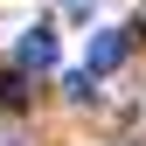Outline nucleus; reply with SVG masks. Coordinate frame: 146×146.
Listing matches in <instances>:
<instances>
[{
	"label": "nucleus",
	"instance_id": "3",
	"mask_svg": "<svg viewBox=\"0 0 146 146\" xmlns=\"http://www.w3.org/2000/svg\"><path fill=\"white\" fill-rule=\"evenodd\" d=\"M0 104H7V111H28V77H21V70L0 77Z\"/></svg>",
	"mask_w": 146,
	"mask_h": 146
},
{
	"label": "nucleus",
	"instance_id": "2",
	"mask_svg": "<svg viewBox=\"0 0 146 146\" xmlns=\"http://www.w3.org/2000/svg\"><path fill=\"white\" fill-rule=\"evenodd\" d=\"M14 56H21V70H49V63H56V35H49V28H28Z\"/></svg>",
	"mask_w": 146,
	"mask_h": 146
},
{
	"label": "nucleus",
	"instance_id": "1",
	"mask_svg": "<svg viewBox=\"0 0 146 146\" xmlns=\"http://www.w3.org/2000/svg\"><path fill=\"white\" fill-rule=\"evenodd\" d=\"M125 49H132V28H104V35H90L84 70H90V77H104V70H118V63H125Z\"/></svg>",
	"mask_w": 146,
	"mask_h": 146
}]
</instances>
